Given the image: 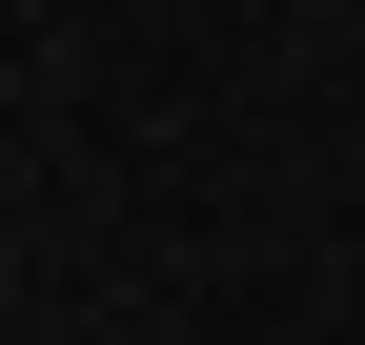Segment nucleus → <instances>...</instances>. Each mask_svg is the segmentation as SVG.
<instances>
[]
</instances>
